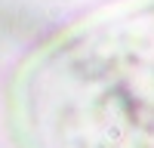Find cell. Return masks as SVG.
<instances>
[{
    "label": "cell",
    "mask_w": 154,
    "mask_h": 148,
    "mask_svg": "<svg viewBox=\"0 0 154 148\" xmlns=\"http://www.w3.org/2000/svg\"><path fill=\"white\" fill-rule=\"evenodd\" d=\"M22 148H154V0L80 19L22 65L9 90Z\"/></svg>",
    "instance_id": "6da1fadb"
}]
</instances>
